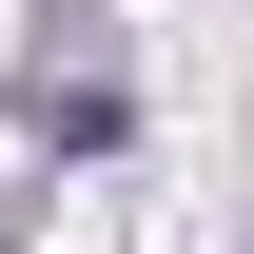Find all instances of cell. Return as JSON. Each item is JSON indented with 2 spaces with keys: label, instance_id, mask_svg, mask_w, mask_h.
<instances>
[{
  "label": "cell",
  "instance_id": "1",
  "mask_svg": "<svg viewBox=\"0 0 254 254\" xmlns=\"http://www.w3.org/2000/svg\"><path fill=\"white\" fill-rule=\"evenodd\" d=\"M0 137H39V157H98V137H118V78H59V59H39Z\"/></svg>",
  "mask_w": 254,
  "mask_h": 254
}]
</instances>
